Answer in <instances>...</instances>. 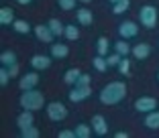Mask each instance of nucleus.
<instances>
[{"instance_id":"obj_1","label":"nucleus","mask_w":159,"mask_h":138,"mask_svg":"<svg viewBox=\"0 0 159 138\" xmlns=\"http://www.w3.org/2000/svg\"><path fill=\"white\" fill-rule=\"evenodd\" d=\"M126 97V83L125 81H110L100 92V101L104 106H114Z\"/></svg>"},{"instance_id":"obj_2","label":"nucleus","mask_w":159,"mask_h":138,"mask_svg":"<svg viewBox=\"0 0 159 138\" xmlns=\"http://www.w3.org/2000/svg\"><path fill=\"white\" fill-rule=\"evenodd\" d=\"M20 106H23V110L37 112L41 108H45V96L39 89H25L20 93Z\"/></svg>"},{"instance_id":"obj_3","label":"nucleus","mask_w":159,"mask_h":138,"mask_svg":"<svg viewBox=\"0 0 159 138\" xmlns=\"http://www.w3.org/2000/svg\"><path fill=\"white\" fill-rule=\"evenodd\" d=\"M139 23L143 24L145 28H155L157 27V8L151 4L141 6L139 10Z\"/></svg>"},{"instance_id":"obj_4","label":"nucleus","mask_w":159,"mask_h":138,"mask_svg":"<svg viewBox=\"0 0 159 138\" xmlns=\"http://www.w3.org/2000/svg\"><path fill=\"white\" fill-rule=\"evenodd\" d=\"M47 110V116H49V120H53V122H61V120L67 118V108L61 104V101H49L45 106Z\"/></svg>"},{"instance_id":"obj_5","label":"nucleus","mask_w":159,"mask_h":138,"mask_svg":"<svg viewBox=\"0 0 159 138\" xmlns=\"http://www.w3.org/2000/svg\"><path fill=\"white\" fill-rule=\"evenodd\" d=\"M90 93H92V88L90 85H71L70 93H67V97H70V101H84L90 97Z\"/></svg>"},{"instance_id":"obj_6","label":"nucleus","mask_w":159,"mask_h":138,"mask_svg":"<svg viewBox=\"0 0 159 138\" xmlns=\"http://www.w3.org/2000/svg\"><path fill=\"white\" fill-rule=\"evenodd\" d=\"M135 110L143 112V114H149V112L157 110V100H155V97H149V96H143L135 101Z\"/></svg>"},{"instance_id":"obj_7","label":"nucleus","mask_w":159,"mask_h":138,"mask_svg":"<svg viewBox=\"0 0 159 138\" xmlns=\"http://www.w3.org/2000/svg\"><path fill=\"white\" fill-rule=\"evenodd\" d=\"M137 32H139V28H137V23H133V20H125V23L118 24L120 39H133V37H137Z\"/></svg>"},{"instance_id":"obj_8","label":"nucleus","mask_w":159,"mask_h":138,"mask_svg":"<svg viewBox=\"0 0 159 138\" xmlns=\"http://www.w3.org/2000/svg\"><path fill=\"white\" fill-rule=\"evenodd\" d=\"M39 83V73H35V71H31V73H25L23 77L19 79V88L23 89H35Z\"/></svg>"},{"instance_id":"obj_9","label":"nucleus","mask_w":159,"mask_h":138,"mask_svg":"<svg viewBox=\"0 0 159 138\" xmlns=\"http://www.w3.org/2000/svg\"><path fill=\"white\" fill-rule=\"evenodd\" d=\"M35 31V37L39 39V41H43V43H53V31L49 28V24H37V27L33 28Z\"/></svg>"},{"instance_id":"obj_10","label":"nucleus","mask_w":159,"mask_h":138,"mask_svg":"<svg viewBox=\"0 0 159 138\" xmlns=\"http://www.w3.org/2000/svg\"><path fill=\"white\" fill-rule=\"evenodd\" d=\"M51 55H33V59H31V67L35 69V71H43V69H47L49 65H51Z\"/></svg>"},{"instance_id":"obj_11","label":"nucleus","mask_w":159,"mask_h":138,"mask_svg":"<svg viewBox=\"0 0 159 138\" xmlns=\"http://www.w3.org/2000/svg\"><path fill=\"white\" fill-rule=\"evenodd\" d=\"M90 124H92L94 134H98V136H104V134L108 132V124H106V120H104V116H100V114L94 116Z\"/></svg>"},{"instance_id":"obj_12","label":"nucleus","mask_w":159,"mask_h":138,"mask_svg":"<svg viewBox=\"0 0 159 138\" xmlns=\"http://www.w3.org/2000/svg\"><path fill=\"white\" fill-rule=\"evenodd\" d=\"M49 55H51L53 59H66V57L70 55V47L63 45V43H55V45H51V49H49Z\"/></svg>"},{"instance_id":"obj_13","label":"nucleus","mask_w":159,"mask_h":138,"mask_svg":"<svg viewBox=\"0 0 159 138\" xmlns=\"http://www.w3.org/2000/svg\"><path fill=\"white\" fill-rule=\"evenodd\" d=\"M133 55H135L137 61H143L151 55V45L149 43H139V45L133 47Z\"/></svg>"},{"instance_id":"obj_14","label":"nucleus","mask_w":159,"mask_h":138,"mask_svg":"<svg viewBox=\"0 0 159 138\" xmlns=\"http://www.w3.org/2000/svg\"><path fill=\"white\" fill-rule=\"evenodd\" d=\"M35 120H33V112L31 110H25L23 114H19V118H16V126H19V130L23 128H29V126H33Z\"/></svg>"},{"instance_id":"obj_15","label":"nucleus","mask_w":159,"mask_h":138,"mask_svg":"<svg viewBox=\"0 0 159 138\" xmlns=\"http://www.w3.org/2000/svg\"><path fill=\"white\" fill-rule=\"evenodd\" d=\"M75 16H78V24H82V27H90L94 23V14L88 8H80L75 12Z\"/></svg>"},{"instance_id":"obj_16","label":"nucleus","mask_w":159,"mask_h":138,"mask_svg":"<svg viewBox=\"0 0 159 138\" xmlns=\"http://www.w3.org/2000/svg\"><path fill=\"white\" fill-rule=\"evenodd\" d=\"M14 10L12 8H8V6H4V8H0V24L2 27H8V24H12L14 23Z\"/></svg>"},{"instance_id":"obj_17","label":"nucleus","mask_w":159,"mask_h":138,"mask_svg":"<svg viewBox=\"0 0 159 138\" xmlns=\"http://www.w3.org/2000/svg\"><path fill=\"white\" fill-rule=\"evenodd\" d=\"M80 75H82V71H80L78 67H71V69H67V71H66L63 81H66L67 85H75V83H78V79H80Z\"/></svg>"},{"instance_id":"obj_18","label":"nucleus","mask_w":159,"mask_h":138,"mask_svg":"<svg viewBox=\"0 0 159 138\" xmlns=\"http://www.w3.org/2000/svg\"><path fill=\"white\" fill-rule=\"evenodd\" d=\"M74 130H75V138H90V136H92V132H94L92 124L88 126V124H84V122H80Z\"/></svg>"},{"instance_id":"obj_19","label":"nucleus","mask_w":159,"mask_h":138,"mask_svg":"<svg viewBox=\"0 0 159 138\" xmlns=\"http://www.w3.org/2000/svg\"><path fill=\"white\" fill-rule=\"evenodd\" d=\"M145 126H147V128H151V130H157L159 128V112L157 110L149 112V114L145 116Z\"/></svg>"},{"instance_id":"obj_20","label":"nucleus","mask_w":159,"mask_h":138,"mask_svg":"<svg viewBox=\"0 0 159 138\" xmlns=\"http://www.w3.org/2000/svg\"><path fill=\"white\" fill-rule=\"evenodd\" d=\"M0 63L4 65V67L14 65L16 63V53H14V51H2V53H0Z\"/></svg>"},{"instance_id":"obj_21","label":"nucleus","mask_w":159,"mask_h":138,"mask_svg":"<svg viewBox=\"0 0 159 138\" xmlns=\"http://www.w3.org/2000/svg\"><path fill=\"white\" fill-rule=\"evenodd\" d=\"M114 51H116L118 55H122V57H126V55H129V53H133V47H131V45H129V43H126V41H125V39H122V41H120V39H118V41H116V43H114Z\"/></svg>"},{"instance_id":"obj_22","label":"nucleus","mask_w":159,"mask_h":138,"mask_svg":"<svg viewBox=\"0 0 159 138\" xmlns=\"http://www.w3.org/2000/svg\"><path fill=\"white\" fill-rule=\"evenodd\" d=\"M96 51H98V55L106 57L108 51H110V41H108L106 37H100L98 41H96Z\"/></svg>"},{"instance_id":"obj_23","label":"nucleus","mask_w":159,"mask_h":138,"mask_svg":"<svg viewBox=\"0 0 159 138\" xmlns=\"http://www.w3.org/2000/svg\"><path fill=\"white\" fill-rule=\"evenodd\" d=\"M92 65H94V69H96V71H100V73H104V71L110 67V65H108V61H106V57H102V55H96V57H94V59H92Z\"/></svg>"},{"instance_id":"obj_24","label":"nucleus","mask_w":159,"mask_h":138,"mask_svg":"<svg viewBox=\"0 0 159 138\" xmlns=\"http://www.w3.org/2000/svg\"><path fill=\"white\" fill-rule=\"evenodd\" d=\"M63 37H66L67 41H75V39H80V28H78V24H66Z\"/></svg>"},{"instance_id":"obj_25","label":"nucleus","mask_w":159,"mask_h":138,"mask_svg":"<svg viewBox=\"0 0 159 138\" xmlns=\"http://www.w3.org/2000/svg\"><path fill=\"white\" fill-rule=\"evenodd\" d=\"M49 28L53 31V35L55 37H63V31H66V24H61V20H57V19H51L49 20Z\"/></svg>"},{"instance_id":"obj_26","label":"nucleus","mask_w":159,"mask_h":138,"mask_svg":"<svg viewBox=\"0 0 159 138\" xmlns=\"http://www.w3.org/2000/svg\"><path fill=\"white\" fill-rule=\"evenodd\" d=\"M12 27H14V31H16V32H20V35H27V32H31V24H29L27 20L16 19V20L12 23Z\"/></svg>"},{"instance_id":"obj_27","label":"nucleus","mask_w":159,"mask_h":138,"mask_svg":"<svg viewBox=\"0 0 159 138\" xmlns=\"http://www.w3.org/2000/svg\"><path fill=\"white\" fill-rule=\"evenodd\" d=\"M20 136L23 138H39V128L37 126H29V128H23L20 130Z\"/></svg>"},{"instance_id":"obj_28","label":"nucleus","mask_w":159,"mask_h":138,"mask_svg":"<svg viewBox=\"0 0 159 138\" xmlns=\"http://www.w3.org/2000/svg\"><path fill=\"white\" fill-rule=\"evenodd\" d=\"M129 0H120V2H116V4H112V12L114 14H125L126 10H129Z\"/></svg>"},{"instance_id":"obj_29","label":"nucleus","mask_w":159,"mask_h":138,"mask_svg":"<svg viewBox=\"0 0 159 138\" xmlns=\"http://www.w3.org/2000/svg\"><path fill=\"white\" fill-rule=\"evenodd\" d=\"M57 4H59L61 10H74L75 4H78V0H57Z\"/></svg>"},{"instance_id":"obj_30","label":"nucleus","mask_w":159,"mask_h":138,"mask_svg":"<svg viewBox=\"0 0 159 138\" xmlns=\"http://www.w3.org/2000/svg\"><path fill=\"white\" fill-rule=\"evenodd\" d=\"M118 71H120L122 75H129V71H131V61L126 59V57L120 59V63H118Z\"/></svg>"},{"instance_id":"obj_31","label":"nucleus","mask_w":159,"mask_h":138,"mask_svg":"<svg viewBox=\"0 0 159 138\" xmlns=\"http://www.w3.org/2000/svg\"><path fill=\"white\" fill-rule=\"evenodd\" d=\"M120 59H122V55H118L116 51H114L112 55H106V61H108V65H110V67H118Z\"/></svg>"},{"instance_id":"obj_32","label":"nucleus","mask_w":159,"mask_h":138,"mask_svg":"<svg viewBox=\"0 0 159 138\" xmlns=\"http://www.w3.org/2000/svg\"><path fill=\"white\" fill-rule=\"evenodd\" d=\"M10 81V73H8V67H4V65H2V69H0V85H2V88H4L6 83Z\"/></svg>"},{"instance_id":"obj_33","label":"nucleus","mask_w":159,"mask_h":138,"mask_svg":"<svg viewBox=\"0 0 159 138\" xmlns=\"http://www.w3.org/2000/svg\"><path fill=\"white\" fill-rule=\"evenodd\" d=\"M90 81H92V77H90L88 73H82V75H80V79H78V83H75V85H90Z\"/></svg>"},{"instance_id":"obj_34","label":"nucleus","mask_w":159,"mask_h":138,"mask_svg":"<svg viewBox=\"0 0 159 138\" xmlns=\"http://www.w3.org/2000/svg\"><path fill=\"white\" fill-rule=\"evenodd\" d=\"M57 136L59 138H75V130H61Z\"/></svg>"},{"instance_id":"obj_35","label":"nucleus","mask_w":159,"mask_h":138,"mask_svg":"<svg viewBox=\"0 0 159 138\" xmlns=\"http://www.w3.org/2000/svg\"><path fill=\"white\" fill-rule=\"evenodd\" d=\"M8 73H10V77H16V75H19V65H16V63L10 65V67H8Z\"/></svg>"},{"instance_id":"obj_36","label":"nucleus","mask_w":159,"mask_h":138,"mask_svg":"<svg viewBox=\"0 0 159 138\" xmlns=\"http://www.w3.org/2000/svg\"><path fill=\"white\" fill-rule=\"evenodd\" d=\"M114 136H116V138H129V134H126V132H116Z\"/></svg>"},{"instance_id":"obj_37","label":"nucleus","mask_w":159,"mask_h":138,"mask_svg":"<svg viewBox=\"0 0 159 138\" xmlns=\"http://www.w3.org/2000/svg\"><path fill=\"white\" fill-rule=\"evenodd\" d=\"M16 2H19V4H23V6H25V4H31V2H33V0H16Z\"/></svg>"},{"instance_id":"obj_38","label":"nucleus","mask_w":159,"mask_h":138,"mask_svg":"<svg viewBox=\"0 0 159 138\" xmlns=\"http://www.w3.org/2000/svg\"><path fill=\"white\" fill-rule=\"evenodd\" d=\"M110 2H112V4H116V2H120V0H110Z\"/></svg>"},{"instance_id":"obj_39","label":"nucleus","mask_w":159,"mask_h":138,"mask_svg":"<svg viewBox=\"0 0 159 138\" xmlns=\"http://www.w3.org/2000/svg\"><path fill=\"white\" fill-rule=\"evenodd\" d=\"M80 2H90V0H80Z\"/></svg>"},{"instance_id":"obj_40","label":"nucleus","mask_w":159,"mask_h":138,"mask_svg":"<svg viewBox=\"0 0 159 138\" xmlns=\"http://www.w3.org/2000/svg\"><path fill=\"white\" fill-rule=\"evenodd\" d=\"M157 79H159V73H157Z\"/></svg>"}]
</instances>
